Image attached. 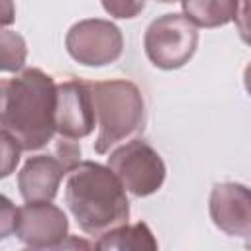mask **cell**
<instances>
[{"mask_svg":"<svg viewBox=\"0 0 251 251\" xmlns=\"http://www.w3.org/2000/svg\"><path fill=\"white\" fill-rule=\"evenodd\" d=\"M0 94L2 131L10 133L22 151L45 147L57 133V84L53 76L31 67L14 78H4L0 82Z\"/></svg>","mask_w":251,"mask_h":251,"instance_id":"6da1fadb","label":"cell"},{"mask_svg":"<svg viewBox=\"0 0 251 251\" xmlns=\"http://www.w3.org/2000/svg\"><path fill=\"white\" fill-rule=\"evenodd\" d=\"M118 175L96 161H78L65 178V204L78 227L92 237L127 224L129 200Z\"/></svg>","mask_w":251,"mask_h":251,"instance_id":"7a4b0ae2","label":"cell"},{"mask_svg":"<svg viewBox=\"0 0 251 251\" xmlns=\"http://www.w3.org/2000/svg\"><path fill=\"white\" fill-rule=\"evenodd\" d=\"M92 98L98 126L94 151L98 155L110 153L114 145L143 129L145 100L135 82L126 78L92 82Z\"/></svg>","mask_w":251,"mask_h":251,"instance_id":"3957f363","label":"cell"},{"mask_svg":"<svg viewBox=\"0 0 251 251\" xmlns=\"http://www.w3.org/2000/svg\"><path fill=\"white\" fill-rule=\"evenodd\" d=\"M143 49L147 59L157 69H180L198 49V29L184 14H163L145 29Z\"/></svg>","mask_w":251,"mask_h":251,"instance_id":"277c9868","label":"cell"},{"mask_svg":"<svg viewBox=\"0 0 251 251\" xmlns=\"http://www.w3.org/2000/svg\"><path fill=\"white\" fill-rule=\"evenodd\" d=\"M108 167L118 175L126 190L137 198L155 194L167 176L163 157L143 139H131L114 149Z\"/></svg>","mask_w":251,"mask_h":251,"instance_id":"5b68a950","label":"cell"},{"mask_svg":"<svg viewBox=\"0 0 251 251\" xmlns=\"http://www.w3.org/2000/svg\"><path fill=\"white\" fill-rule=\"evenodd\" d=\"M67 53L84 67H106L116 63L124 51L122 29L102 18L80 20L65 35Z\"/></svg>","mask_w":251,"mask_h":251,"instance_id":"8992f818","label":"cell"},{"mask_svg":"<svg viewBox=\"0 0 251 251\" xmlns=\"http://www.w3.org/2000/svg\"><path fill=\"white\" fill-rule=\"evenodd\" d=\"M14 233L29 249H59L69 237V220L51 200L25 202L16 210Z\"/></svg>","mask_w":251,"mask_h":251,"instance_id":"52a82bcc","label":"cell"},{"mask_svg":"<svg viewBox=\"0 0 251 251\" xmlns=\"http://www.w3.org/2000/svg\"><path fill=\"white\" fill-rule=\"evenodd\" d=\"M96 126V110L92 98V82L69 78L57 84L55 127L65 139H82Z\"/></svg>","mask_w":251,"mask_h":251,"instance_id":"ba28073f","label":"cell"},{"mask_svg":"<svg viewBox=\"0 0 251 251\" xmlns=\"http://www.w3.org/2000/svg\"><path fill=\"white\" fill-rule=\"evenodd\" d=\"M208 212L214 226L231 237H251V188L241 182H216Z\"/></svg>","mask_w":251,"mask_h":251,"instance_id":"9c48e42d","label":"cell"},{"mask_svg":"<svg viewBox=\"0 0 251 251\" xmlns=\"http://www.w3.org/2000/svg\"><path fill=\"white\" fill-rule=\"evenodd\" d=\"M69 167L55 155H33L18 173V188L25 202L53 200Z\"/></svg>","mask_w":251,"mask_h":251,"instance_id":"30bf717a","label":"cell"},{"mask_svg":"<svg viewBox=\"0 0 251 251\" xmlns=\"http://www.w3.org/2000/svg\"><path fill=\"white\" fill-rule=\"evenodd\" d=\"M96 249H116V251H155L159 247L153 231L145 222L137 224H122L104 235L98 237L94 243Z\"/></svg>","mask_w":251,"mask_h":251,"instance_id":"8fae6325","label":"cell"},{"mask_svg":"<svg viewBox=\"0 0 251 251\" xmlns=\"http://www.w3.org/2000/svg\"><path fill=\"white\" fill-rule=\"evenodd\" d=\"M182 14L198 27H222L235 20L239 0H180Z\"/></svg>","mask_w":251,"mask_h":251,"instance_id":"7c38bea8","label":"cell"},{"mask_svg":"<svg viewBox=\"0 0 251 251\" xmlns=\"http://www.w3.org/2000/svg\"><path fill=\"white\" fill-rule=\"evenodd\" d=\"M0 51H2V73H18L25 65V41L20 33L2 29L0 33Z\"/></svg>","mask_w":251,"mask_h":251,"instance_id":"4fadbf2b","label":"cell"},{"mask_svg":"<svg viewBox=\"0 0 251 251\" xmlns=\"http://www.w3.org/2000/svg\"><path fill=\"white\" fill-rule=\"evenodd\" d=\"M106 14L116 20H133L145 8L147 0H100Z\"/></svg>","mask_w":251,"mask_h":251,"instance_id":"5bb4252c","label":"cell"},{"mask_svg":"<svg viewBox=\"0 0 251 251\" xmlns=\"http://www.w3.org/2000/svg\"><path fill=\"white\" fill-rule=\"evenodd\" d=\"M0 139H2V153H4V161H2V178L10 176L12 171L16 169L18 161H20V151L22 147L16 143V139L6 133V131H0Z\"/></svg>","mask_w":251,"mask_h":251,"instance_id":"9a60e30c","label":"cell"},{"mask_svg":"<svg viewBox=\"0 0 251 251\" xmlns=\"http://www.w3.org/2000/svg\"><path fill=\"white\" fill-rule=\"evenodd\" d=\"M235 27L243 43L251 47V0H239L237 14H235Z\"/></svg>","mask_w":251,"mask_h":251,"instance_id":"2e32d148","label":"cell"},{"mask_svg":"<svg viewBox=\"0 0 251 251\" xmlns=\"http://www.w3.org/2000/svg\"><path fill=\"white\" fill-rule=\"evenodd\" d=\"M16 210L12 206V202L2 196V220H0V233L2 237H6L10 231H14V222H16Z\"/></svg>","mask_w":251,"mask_h":251,"instance_id":"e0dca14e","label":"cell"},{"mask_svg":"<svg viewBox=\"0 0 251 251\" xmlns=\"http://www.w3.org/2000/svg\"><path fill=\"white\" fill-rule=\"evenodd\" d=\"M243 84H245L247 94L251 96V63H247V67H245V71H243Z\"/></svg>","mask_w":251,"mask_h":251,"instance_id":"ac0fdd59","label":"cell"},{"mask_svg":"<svg viewBox=\"0 0 251 251\" xmlns=\"http://www.w3.org/2000/svg\"><path fill=\"white\" fill-rule=\"evenodd\" d=\"M159 2H163V4H173V2H180V0H159Z\"/></svg>","mask_w":251,"mask_h":251,"instance_id":"d6986e66","label":"cell"}]
</instances>
